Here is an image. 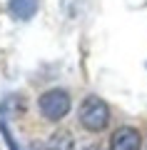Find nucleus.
<instances>
[{
  "mask_svg": "<svg viewBox=\"0 0 147 150\" xmlns=\"http://www.w3.org/2000/svg\"><path fill=\"white\" fill-rule=\"evenodd\" d=\"M80 125L90 133H102L110 125V108L102 98L97 95H87L80 105Z\"/></svg>",
  "mask_w": 147,
  "mask_h": 150,
  "instance_id": "1",
  "label": "nucleus"
},
{
  "mask_svg": "<svg viewBox=\"0 0 147 150\" xmlns=\"http://www.w3.org/2000/svg\"><path fill=\"white\" fill-rule=\"evenodd\" d=\"M37 108H40V115H42L45 120L58 123V120H63L65 115L70 112L72 100H70V95H68L65 90L53 88V90H45L40 98H37Z\"/></svg>",
  "mask_w": 147,
  "mask_h": 150,
  "instance_id": "2",
  "label": "nucleus"
},
{
  "mask_svg": "<svg viewBox=\"0 0 147 150\" xmlns=\"http://www.w3.org/2000/svg\"><path fill=\"white\" fill-rule=\"evenodd\" d=\"M140 145H142V135L132 125L117 128L110 138V150H140Z\"/></svg>",
  "mask_w": 147,
  "mask_h": 150,
  "instance_id": "3",
  "label": "nucleus"
},
{
  "mask_svg": "<svg viewBox=\"0 0 147 150\" xmlns=\"http://www.w3.org/2000/svg\"><path fill=\"white\" fill-rule=\"evenodd\" d=\"M10 15L15 20H30L37 13V0H10Z\"/></svg>",
  "mask_w": 147,
  "mask_h": 150,
  "instance_id": "4",
  "label": "nucleus"
},
{
  "mask_svg": "<svg viewBox=\"0 0 147 150\" xmlns=\"http://www.w3.org/2000/svg\"><path fill=\"white\" fill-rule=\"evenodd\" d=\"M45 150H75V140L68 130H58V133L50 135Z\"/></svg>",
  "mask_w": 147,
  "mask_h": 150,
  "instance_id": "5",
  "label": "nucleus"
},
{
  "mask_svg": "<svg viewBox=\"0 0 147 150\" xmlns=\"http://www.w3.org/2000/svg\"><path fill=\"white\" fill-rule=\"evenodd\" d=\"M0 130H3V135H5V140H8V145H10V150H20V148L15 145V140H13L10 130H8V125H5V120H0Z\"/></svg>",
  "mask_w": 147,
  "mask_h": 150,
  "instance_id": "6",
  "label": "nucleus"
},
{
  "mask_svg": "<svg viewBox=\"0 0 147 150\" xmlns=\"http://www.w3.org/2000/svg\"><path fill=\"white\" fill-rule=\"evenodd\" d=\"M85 150H97V148H85Z\"/></svg>",
  "mask_w": 147,
  "mask_h": 150,
  "instance_id": "7",
  "label": "nucleus"
}]
</instances>
